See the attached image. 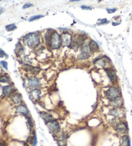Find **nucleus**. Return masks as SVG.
Instances as JSON below:
<instances>
[{
    "instance_id": "f257e3e1",
    "label": "nucleus",
    "mask_w": 132,
    "mask_h": 146,
    "mask_svg": "<svg viewBox=\"0 0 132 146\" xmlns=\"http://www.w3.org/2000/svg\"><path fill=\"white\" fill-rule=\"evenodd\" d=\"M23 42L26 46L32 48L37 46L40 43V39L35 33H30L25 35L23 38Z\"/></svg>"
},
{
    "instance_id": "f03ea898",
    "label": "nucleus",
    "mask_w": 132,
    "mask_h": 146,
    "mask_svg": "<svg viewBox=\"0 0 132 146\" xmlns=\"http://www.w3.org/2000/svg\"><path fill=\"white\" fill-rule=\"evenodd\" d=\"M62 41L61 35L56 32H53L52 34L50 46L54 49H58L61 46Z\"/></svg>"
},
{
    "instance_id": "7ed1b4c3",
    "label": "nucleus",
    "mask_w": 132,
    "mask_h": 146,
    "mask_svg": "<svg viewBox=\"0 0 132 146\" xmlns=\"http://www.w3.org/2000/svg\"><path fill=\"white\" fill-rule=\"evenodd\" d=\"M106 96L110 101L113 102V101H115L118 98H119L120 91H119V89L117 88V87H111L109 88L106 91Z\"/></svg>"
},
{
    "instance_id": "20e7f679",
    "label": "nucleus",
    "mask_w": 132,
    "mask_h": 146,
    "mask_svg": "<svg viewBox=\"0 0 132 146\" xmlns=\"http://www.w3.org/2000/svg\"><path fill=\"white\" fill-rule=\"evenodd\" d=\"M61 37L62 44H63V46H67L68 47L72 46L73 39H72V35L70 34L67 32H64L61 35Z\"/></svg>"
},
{
    "instance_id": "39448f33",
    "label": "nucleus",
    "mask_w": 132,
    "mask_h": 146,
    "mask_svg": "<svg viewBox=\"0 0 132 146\" xmlns=\"http://www.w3.org/2000/svg\"><path fill=\"white\" fill-rule=\"evenodd\" d=\"M90 50L89 46L86 43H84L81 46V54L79 55V59H86L90 57Z\"/></svg>"
},
{
    "instance_id": "423d86ee",
    "label": "nucleus",
    "mask_w": 132,
    "mask_h": 146,
    "mask_svg": "<svg viewBox=\"0 0 132 146\" xmlns=\"http://www.w3.org/2000/svg\"><path fill=\"white\" fill-rule=\"evenodd\" d=\"M84 39L85 37L83 36V35H79L77 39H76V40H73L72 42V46H71L72 48L75 50H77L80 46H82L84 44V41L85 40Z\"/></svg>"
},
{
    "instance_id": "0eeeda50",
    "label": "nucleus",
    "mask_w": 132,
    "mask_h": 146,
    "mask_svg": "<svg viewBox=\"0 0 132 146\" xmlns=\"http://www.w3.org/2000/svg\"><path fill=\"white\" fill-rule=\"evenodd\" d=\"M48 128L50 129L51 131L54 133H58L60 131V125L56 120H52L48 124H46Z\"/></svg>"
},
{
    "instance_id": "6e6552de",
    "label": "nucleus",
    "mask_w": 132,
    "mask_h": 146,
    "mask_svg": "<svg viewBox=\"0 0 132 146\" xmlns=\"http://www.w3.org/2000/svg\"><path fill=\"white\" fill-rule=\"evenodd\" d=\"M116 131L120 134L126 133L127 131H128V127H127L126 124L122 122L119 123L116 126Z\"/></svg>"
},
{
    "instance_id": "1a4fd4ad",
    "label": "nucleus",
    "mask_w": 132,
    "mask_h": 146,
    "mask_svg": "<svg viewBox=\"0 0 132 146\" xmlns=\"http://www.w3.org/2000/svg\"><path fill=\"white\" fill-rule=\"evenodd\" d=\"M106 72L108 75V77L112 82H116L117 81V76L113 70L106 69Z\"/></svg>"
},
{
    "instance_id": "9d476101",
    "label": "nucleus",
    "mask_w": 132,
    "mask_h": 146,
    "mask_svg": "<svg viewBox=\"0 0 132 146\" xmlns=\"http://www.w3.org/2000/svg\"><path fill=\"white\" fill-rule=\"evenodd\" d=\"M28 84L30 87H37L40 86V82L35 77H30L28 79Z\"/></svg>"
},
{
    "instance_id": "9b49d317",
    "label": "nucleus",
    "mask_w": 132,
    "mask_h": 146,
    "mask_svg": "<svg viewBox=\"0 0 132 146\" xmlns=\"http://www.w3.org/2000/svg\"><path fill=\"white\" fill-rule=\"evenodd\" d=\"M40 116L43 119V120L45 122L46 124L54 120V118H53L52 115L49 113H47L46 112H41Z\"/></svg>"
},
{
    "instance_id": "f8f14e48",
    "label": "nucleus",
    "mask_w": 132,
    "mask_h": 146,
    "mask_svg": "<svg viewBox=\"0 0 132 146\" xmlns=\"http://www.w3.org/2000/svg\"><path fill=\"white\" fill-rule=\"evenodd\" d=\"M16 111H17V112L23 114L25 116H27L29 114V110L26 108V107H25V106H23V105H20L19 106H17V108H16Z\"/></svg>"
},
{
    "instance_id": "ddd939ff",
    "label": "nucleus",
    "mask_w": 132,
    "mask_h": 146,
    "mask_svg": "<svg viewBox=\"0 0 132 146\" xmlns=\"http://www.w3.org/2000/svg\"><path fill=\"white\" fill-rule=\"evenodd\" d=\"M89 49L90 52H95L98 51L99 46L94 41H90L89 43Z\"/></svg>"
},
{
    "instance_id": "4468645a",
    "label": "nucleus",
    "mask_w": 132,
    "mask_h": 146,
    "mask_svg": "<svg viewBox=\"0 0 132 146\" xmlns=\"http://www.w3.org/2000/svg\"><path fill=\"white\" fill-rule=\"evenodd\" d=\"M13 92V89L11 86H6L3 87V93L5 95L9 96Z\"/></svg>"
},
{
    "instance_id": "2eb2a0df",
    "label": "nucleus",
    "mask_w": 132,
    "mask_h": 146,
    "mask_svg": "<svg viewBox=\"0 0 132 146\" xmlns=\"http://www.w3.org/2000/svg\"><path fill=\"white\" fill-rule=\"evenodd\" d=\"M41 95V91L39 90H34L31 91L30 93V95H31L32 98L34 99L37 100L39 98Z\"/></svg>"
},
{
    "instance_id": "dca6fc26",
    "label": "nucleus",
    "mask_w": 132,
    "mask_h": 146,
    "mask_svg": "<svg viewBox=\"0 0 132 146\" xmlns=\"http://www.w3.org/2000/svg\"><path fill=\"white\" fill-rule=\"evenodd\" d=\"M121 146H130V141L128 136L124 135L122 138Z\"/></svg>"
},
{
    "instance_id": "f3484780",
    "label": "nucleus",
    "mask_w": 132,
    "mask_h": 146,
    "mask_svg": "<svg viewBox=\"0 0 132 146\" xmlns=\"http://www.w3.org/2000/svg\"><path fill=\"white\" fill-rule=\"evenodd\" d=\"M53 32L54 31H52V30H48L46 34H45V40H46V43H47L49 45H50V40H51L52 34Z\"/></svg>"
},
{
    "instance_id": "a211bd4d",
    "label": "nucleus",
    "mask_w": 132,
    "mask_h": 146,
    "mask_svg": "<svg viewBox=\"0 0 132 146\" xmlns=\"http://www.w3.org/2000/svg\"><path fill=\"white\" fill-rule=\"evenodd\" d=\"M12 101H13L14 104H16L17 105H19L21 104V97H20V95L16 94V95H14L13 96H12Z\"/></svg>"
},
{
    "instance_id": "6ab92c4d",
    "label": "nucleus",
    "mask_w": 132,
    "mask_h": 146,
    "mask_svg": "<svg viewBox=\"0 0 132 146\" xmlns=\"http://www.w3.org/2000/svg\"><path fill=\"white\" fill-rule=\"evenodd\" d=\"M25 67H26V69H27L28 70L30 71V72H32V73H37V72H39V71H40V69H39V68L32 67L30 65H28V64H26V65L25 66Z\"/></svg>"
},
{
    "instance_id": "aec40b11",
    "label": "nucleus",
    "mask_w": 132,
    "mask_h": 146,
    "mask_svg": "<svg viewBox=\"0 0 132 146\" xmlns=\"http://www.w3.org/2000/svg\"><path fill=\"white\" fill-rule=\"evenodd\" d=\"M16 26L15 24H11V25H7L6 26V30H7V31L8 32H11V31H12V30H15V29H16Z\"/></svg>"
},
{
    "instance_id": "412c9836",
    "label": "nucleus",
    "mask_w": 132,
    "mask_h": 146,
    "mask_svg": "<svg viewBox=\"0 0 132 146\" xmlns=\"http://www.w3.org/2000/svg\"><path fill=\"white\" fill-rule=\"evenodd\" d=\"M23 51V47L22 46V45L21 44V43H18L17 44V46H16V52L17 54H21V52Z\"/></svg>"
},
{
    "instance_id": "4be33fe9",
    "label": "nucleus",
    "mask_w": 132,
    "mask_h": 146,
    "mask_svg": "<svg viewBox=\"0 0 132 146\" xmlns=\"http://www.w3.org/2000/svg\"><path fill=\"white\" fill-rule=\"evenodd\" d=\"M9 82V79L5 75L0 76V82H3V83H7Z\"/></svg>"
},
{
    "instance_id": "5701e85b",
    "label": "nucleus",
    "mask_w": 132,
    "mask_h": 146,
    "mask_svg": "<svg viewBox=\"0 0 132 146\" xmlns=\"http://www.w3.org/2000/svg\"><path fill=\"white\" fill-rule=\"evenodd\" d=\"M113 103L114 104V106H115V107H119V106L121 105L122 104V101L121 100L119 99V98H118L117 99H116L115 101H113Z\"/></svg>"
},
{
    "instance_id": "b1692460",
    "label": "nucleus",
    "mask_w": 132,
    "mask_h": 146,
    "mask_svg": "<svg viewBox=\"0 0 132 146\" xmlns=\"http://www.w3.org/2000/svg\"><path fill=\"white\" fill-rule=\"evenodd\" d=\"M32 145L33 146H36L37 145V140L36 134H35V132H34V136H33L32 140Z\"/></svg>"
},
{
    "instance_id": "393cba45",
    "label": "nucleus",
    "mask_w": 132,
    "mask_h": 146,
    "mask_svg": "<svg viewBox=\"0 0 132 146\" xmlns=\"http://www.w3.org/2000/svg\"><path fill=\"white\" fill-rule=\"evenodd\" d=\"M43 16H41V15H36V16H34L32 17H31L29 20V21H33L34 20H38V19H40L41 17H43Z\"/></svg>"
},
{
    "instance_id": "a878e982",
    "label": "nucleus",
    "mask_w": 132,
    "mask_h": 146,
    "mask_svg": "<svg viewBox=\"0 0 132 146\" xmlns=\"http://www.w3.org/2000/svg\"><path fill=\"white\" fill-rule=\"evenodd\" d=\"M1 64L3 66V68H5L6 70H8V63L6 61H1Z\"/></svg>"
},
{
    "instance_id": "bb28decb",
    "label": "nucleus",
    "mask_w": 132,
    "mask_h": 146,
    "mask_svg": "<svg viewBox=\"0 0 132 146\" xmlns=\"http://www.w3.org/2000/svg\"><path fill=\"white\" fill-rule=\"evenodd\" d=\"M101 23L98 24V25H101V24H105V23H108L109 21L106 20V19H102V20H100Z\"/></svg>"
},
{
    "instance_id": "cd10ccee",
    "label": "nucleus",
    "mask_w": 132,
    "mask_h": 146,
    "mask_svg": "<svg viewBox=\"0 0 132 146\" xmlns=\"http://www.w3.org/2000/svg\"><path fill=\"white\" fill-rule=\"evenodd\" d=\"M26 119H27L28 122H29V125H30V128H32L33 127V125H32V122L31 119H30L29 117H27V116H26Z\"/></svg>"
},
{
    "instance_id": "c85d7f7f",
    "label": "nucleus",
    "mask_w": 132,
    "mask_h": 146,
    "mask_svg": "<svg viewBox=\"0 0 132 146\" xmlns=\"http://www.w3.org/2000/svg\"><path fill=\"white\" fill-rule=\"evenodd\" d=\"M106 11H107V12H108L109 14H112L116 11V9H115V8H111V9H110V8H108V9H106Z\"/></svg>"
},
{
    "instance_id": "c756f323",
    "label": "nucleus",
    "mask_w": 132,
    "mask_h": 146,
    "mask_svg": "<svg viewBox=\"0 0 132 146\" xmlns=\"http://www.w3.org/2000/svg\"><path fill=\"white\" fill-rule=\"evenodd\" d=\"M32 6H33L32 4H30V3H26V4L23 5V8H29V7H32Z\"/></svg>"
},
{
    "instance_id": "7c9ffc66",
    "label": "nucleus",
    "mask_w": 132,
    "mask_h": 146,
    "mask_svg": "<svg viewBox=\"0 0 132 146\" xmlns=\"http://www.w3.org/2000/svg\"><path fill=\"white\" fill-rule=\"evenodd\" d=\"M81 8L84 10H92V7H88V6H86V5H83L81 7Z\"/></svg>"
},
{
    "instance_id": "2f4dec72",
    "label": "nucleus",
    "mask_w": 132,
    "mask_h": 146,
    "mask_svg": "<svg viewBox=\"0 0 132 146\" xmlns=\"http://www.w3.org/2000/svg\"><path fill=\"white\" fill-rule=\"evenodd\" d=\"M5 55L6 54H5V53L4 52V51L2 50V49H0V57L1 58L3 57H4Z\"/></svg>"
},
{
    "instance_id": "473e14b6",
    "label": "nucleus",
    "mask_w": 132,
    "mask_h": 146,
    "mask_svg": "<svg viewBox=\"0 0 132 146\" xmlns=\"http://www.w3.org/2000/svg\"><path fill=\"white\" fill-rule=\"evenodd\" d=\"M0 146H5V143L4 142H0Z\"/></svg>"
},
{
    "instance_id": "72a5a7b5",
    "label": "nucleus",
    "mask_w": 132,
    "mask_h": 146,
    "mask_svg": "<svg viewBox=\"0 0 132 146\" xmlns=\"http://www.w3.org/2000/svg\"><path fill=\"white\" fill-rule=\"evenodd\" d=\"M3 12V9L2 8H0V14Z\"/></svg>"
},
{
    "instance_id": "f704fd0d",
    "label": "nucleus",
    "mask_w": 132,
    "mask_h": 146,
    "mask_svg": "<svg viewBox=\"0 0 132 146\" xmlns=\"http://www.w3.org/2000/svg\"><path fill=\"white\" fill-rule=\"evenodd\" d=\"M24 146H29V145L26 143H24Z\"/></svg>"
}]
</instances>
